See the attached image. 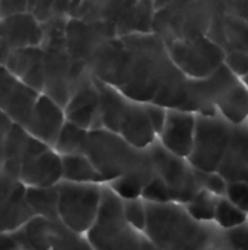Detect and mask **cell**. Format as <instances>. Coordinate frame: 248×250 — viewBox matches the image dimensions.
Wrapping results in <instances>:
<instances>
[{"mask_svg": "<svg viewBox=\"0 0 248 250\" xmlns=\"http://www.w3.org/2000/svg\"><path fill=\"white\" fill-rule=\"evenodd\" d=\"M146 204L145 236L159 250H219L221 229L189 215L178 204Z\"/></svg>", "mask_w": 248, "mask_h": 250, "instance_id": "obj_3", "label": "cell"}, {"mask_svg": "<svg viewBox=\"0 0 248 250\" xmlns=\"http://www.w3.org/2000/svg\"><path fill=\"white\" fill-rule=\"evenodd\" d=\"M64 125L66 117L63 107L47 95L41 94L22 129L32 139L53 149Z\"/></svg>", "mask_w": 248, "mask_h": 250, "instance_id": "obj_16", "label": "cell"}, {"mask_svg": "<svg viewBox=\"0 0 248 250\" xmlns=\"http://www.w3.org/2000/svg\"><path fill=\"white\" fill-rule=\"evenodd\" d=\"M152 34L164 44L206 37L215 0L153 1Z\"/></svg>", "mask_w": 248, "mask_h": 250, "instance_id": "obj_7", "label": "cell"}, {"mask_svg": "<svg viewBox=\"0 0 248 250\" xmlns=\"http://www.w3.org/2000/svg\"><path fill=\"white\" fill-rule=\"evenodd\" d=\"M88 130H83L75 125H70L66 122L63 126L60 136L54 145V151L63 157V155H79L85 154L86 142H88Z\"/></svg>", "mask_w": 248, "mask_h": 250, "instance_id": "obj_25", "label": "cell"}, {"mask_svg": "<svg viewBox=\"0 0 248 250\" xmlns=\"http://www.w3.org/2000/svg\"><path fill=\"white\" fill-rule=\"evenodd\" d=\"M247 221L248 214L243 212L240 208L231 204L227 198H221L218 201V205L215 209V218H213V223L216 224L218 229L229 230V229L243 226Z\"/></svg>", "mask_w": 248, "mask_h": 250, "instance_id": "obj_28", "label": "cell"}, {"mask_svg": "<svg viewBox=\"0 0 248 250\" xmlns=\"http://www.w3.org/2000/svg\"><path fill=\"white\" fill-rule=\"evenodd\" d=\"M153 174L167 190L170 204L186 205L200 190L199 170L191 167L186 158H180L155 141L148 148Z\"/></svg>", "mask_w": 248, "mask_h": 250, "instance_id": "obj_10", "label": "cell"}, {"mask_svg": "<svg viewBox=\"0 0 248 250\" xmlns=\"http://www.w3.org/2000/svg\"><path fill=\"white\" fill-rule=\"evenodd\" d=\"M187 161L227 183H248V123H231L218 114H196L194 142Z\"/></svg>", "mask_w": 248, "mask_h": 250, "instance_id": "obj_1", "label": "cell"}, {"mask_svg": "<svg viewBox=\"0 0 248 250\" xmlns=\"http://www.w3.org/2000/svg\"><path fill=\"white\" fill-rule=\"evenodd\" d=\"M53 223L41 217H34L12 234L22 250H50Z\"/></svg>", "mask_w": 248, "mask_h": 250, "instance_id": "obj_22", "label": "cell"}, {"mask_svg": "<svg viewBox=\"0 0 248 250\" xmlns=\"http://www.w3.org/2000/svg\"><path fill=\"white\" fill-rule=\"evenodd\" d=\"M41 48L44 51L42 94L64 107L77 86L92 75L83 64L70 57L64 37L44 40Z\"/></svg>", "mask_w": 248, "mask_h": 250, "instance_id": "obj_8", "label": "cell"}, {"mask_svg": "<svg viewBox=\"0 0 248 250\" xmlns=\"http://www.w3.org/2000/svg\"><path fill=\"white\" fill-rule=\"evenodd\" d=\"M3 66L34 91L42 94L44 88V51L41 47L13 50Z\"/></svg>", "mask_w": 248, "mask_h": 250, "instance_id": "obj_20", "label": "cell"}, {"mask_svg": "<svg viewBox=\"0 0 248 250\" xmlns=\"http://www.w3.org/2000/svg\"><path fill=\"white\" fill-rule=\"evenodd\" d=\"M39 95L0 64V114L12 125H25Z\"/></svg>", "mask_w": 248, "mask_h": 250, "instance_id": "obj_14", "label": "cell"}, {"mask_svg": "<svg viewBox=\"0 0 248 250\" xmlns=\"http://www.w3.org/2000/svg\"><path fill=\"white\" fill-rule=\"evenodd\" d=\"M0 250H22L12 233H0Z\"/></svg>", "mask_w": 248, "mask_h": 250, "instance_id": "obj_37", "label": "cell"}, {"mask_svg": "<svg viewBox=\"0 0 248 250\" xmlns=\"http://www.w3.org/2000/svg\"><path fill=\"white\" fill-rule=\"evenodd\" d=\"M123 215L126 221L137 231H145L146 226V204L143 199H121Z\"/></svg>", "mask_w": 248, "mask_h": 250, "instance_id": "obj_30", "label": "cell"}, {"mask_svg": "<svg viewBox=\"0 0 248 250\" xmlns=\"http://www.w3.org/2000/svg\"><path fill=\"white\" fill-rule=\"evenodd\" d=\"M85 155L101 174L104 183L121 177H137L148 186L155 177L148 148H136L104 129L88 133Z\"/></svg>", "mask_w": 248, "mask_h": 250, "instance_id": "obj_4", "label": "cell"}, {"mask_svg": "<svg viewBox=\"0 0 248 250\" xmlns=\"http://www.w3.org/2000/svg\"><path fill=\"white\" fill-rule=\"evenodd\" d=\"M34 217L25 201V188L19 185L15 192L0 204V233H13Z\"/></svg>", "mask_w": 248, "mask_h": 250, "instance_id": "obj_21", "label": "cell"}, {"mask_svg": "<svg viewBox=\"0 0 248 250\" xmlns=\"http://www.w3.org/2000/svg\"><path fill=\"white\" fill-rule=\"evenodd\" d=\"M244 83H246V85H247V86H248V76H247V78H246V79H244Z\"/></svg>", "mask_w": 248, "mask_h": 250, "instance_id": "obj_38", "label": "cell"}, {"mask_svg": "<svg viewBox=\"0 0 248 250\" xmlns=\"http://www.w3.org/2000/svg\"><path fill=\"white\" fill-rule=\"evenodd\" d=\"M25 201L35 217L48 221L57 218V186L53 188H25Z\"/></svg>", "mask_w": 248, "mask_h": 250, "instance_id": "obj_24", "label": "cell"}, {"mask_svg": "<svg viewBox=\"0 0 248 250\" xmlns=\"http://www.w3.org/2000/svg\"><path fill=\"white\" fill-rule=\"evenodd\" d=\"M194 114L221 116L231 123H248V86L221 66L202 81H190Z\"/></svg>", "mask_w": 248, "mask_h": 250, "instance_id": "obj_5", "label": "cell"}, {"mask_svg": "<svg viewBox=\"0 0 248 250\" xmlns=\"http://www.w3.org/2000/svg\"><path fill=\"white\" fill-rule=\"evenodd\" d=\"M20 183L18 182L16 177L10 176L0 167V204H3L19 186Z\"/></svg>", "mask_w": 248, "mask_h": 250, "instance_id": "obj_35", "label": "cell"}, {"mask_svg": "<svg viewBox=\"0 0 248 250\" xmlns=\"http://www.w3.org/2000/svg\"><path fill=\"white\" fill-rule=\"evenodd\" d=\"M121 41L124 60L114 88L137 103H153L180 70L172 64L165 44L152 32L121 37Z\"/></svg>", "mask_w": 248, "mask_h": 250, "instance_id": "obj_2", "label": "cell"}, {"mask_svg": "<svg viewBox=\"0 0 248 250\" xmlns=\"http://www.w3.org/2000/svg\"><path fill=\"white\" fill-rule=\"evenodd\" d=\"M61 182L60 155L29 136L23 163L19 170V183L23 188H53Z\"/></svg>", "mask_w": 248, "mask_h": 250, "instance_id": "obj_13", "label": "cell"}, {"mask_svg": "<svg viewBox=\"0 0 248 250\" xmlns=\"http://www.w3.org/2000/svg\"><path fill=\"white\" fill-rule=\"evenodd\" d=\"M219 199L221 198H218L216 195L202 189L191 201H189L183 207L186 208L189 215L193 217L194 220L202 221V223H213L215 209H216Z\"/></svg>", "mask_w": 248, "mask_h": 250, "instance_id": "obj_27", "label": "cell"}, {"mask_svg": "<svg viewBox=\"0 0 248 250\" xmlns=\"http://www.w3.org/2000/svg\"><path fill=\"white\" fill-rule=\"evenodd\" d=\"M145 105V111H146V116H148V120L152 126V129L155 130L156 133V138L159 135V132L162 130V126L165 123V117H167V108L164 107H159L156 104H143Z\"/></svg>", "mask_w": 248, "mask_h": 250, "instance_id": "obj_34", "label": "cell"}, {"mask_svg": "<svg viewBox=\"0 0 248 250\" xmlns=\"http://www.w3.org/2000/svg\"><path fill=\"white\" fill-rule=\"evenodd\" d=\"M104 185H79L60 182L57 185V218L67 230L88 234L96 221Z\"/></svg>", "mask_w": 248, "mask_h": 250, "instance_id": "obj_9", "label": "cell"}, {"mask_svg": "<svg viewBox=\"0 0 248 250\" xmlns=\"http://www.w3.org/2000/svg\"><path fill=\"white\" fill-rule=\"evenodd\" d=\"M66 122L83 130H98L99 123V94L95 79L83 81L63 107Z\"/></svg>", "mask_w": 248, "mask_h": 250, "instance_id": "obj_18", "label": "cell"}, {"mask_svg": "<svg viewBox=\"0 0 248 250\" xmlns=\"http://www.w3.org/2000/svg\"><path fill=\"white\" fill-rule=\"evenodd\" d=\"M206 38L216 44L225 54L232 51L248 53L247 22L232 13L225 1L215 0V10Z\"/></svg>", "mask_w": 248, "mask_h": 250, "instance_id": "obj_15", "label": "cell"}, {"mask_svg": "<svg viewBox=\"0 0 248 250\" xmlns=\"http://www.w3.org/2000/svg\"><path fill=\"white\" fill-rule=\"evenodd\" d=\"M196 132V114L181 110H167L165 123L159 132L156 141L168 152L189 158Z\"/></svg>", "mask_w": 248, "mask_h": 250, "instance_id": "obj_19", "label": "cell"}, {"mask_svg": "<svg viewBox=\"0 0 248 250\" xmlns=\"http://www.w3.org/2000/svg\"><path fill=\"white\" fill-rule=\"evenodd\" d=\"M199 180H200L202 189L216 195L218 198H225L228 183L222 177H219L218 174H213V173L199 171Z\"/></svg>", "mask_w": 248, "mask_h": 250, "instance_id": "obj_33", "label": "cell"}, {"mask_svg": "<svg viewBox=\"0 0 248 250\" xmlns=\"http://www.w3.org/2000/svg\"><path fill=\"white\" fill-rule=\"evenodd\" d=\"M117 38L115 29L104 21H79L69 18L64 32V42L70 57L83 64L88 70L101 50Z\"/></svg>", "mask_w": 248, "mask_h": 250, "instance_id": "obj_12", "label": "cell"}, {"mask_svg": "<svg viewBox=\"0 0 248 250\" xmlns=\"http://www.w3.org/2000/svg\"><path fill=\"white\" fill-rule=\"evenodd\" d=\"M219 250H248V221L229 230H221Z\"/></svg>", "mask_w": 248, "mask_h": 250, "instance_id": "obj_29", "label": "cell"}, {"mask_svg": "<svg viewBox=\"0 0 248 250\" xmlns=\"http://www.w3.org/2000/svg\"><path fill=\"white\" fill-rule=\"evenodd\" d=\"M172 64L190 81H202L224 66L225 53L206 37L165 44Z\"/></svg>", "mask_w": 248, "mask_h": 250, "instance_id": "obj_11", "label": "cell"}, {"mask_svg": "<svg viewBox=\"0 0 248 250\" xmlns=\"http://www.w3.org/2000/svg\"><path fill=\"white\" fill-rule=\"evenodd\" d=\"M42 29L31 13L0 19V64L13 50L41 47Z\"/></svg>", "mask_w": 248, "mask_h": 250, "instance_id": "obj_17", "label": "cell"}, {"mask_svg": "<svg viewBox=\"0 0 248 250\" xmlns=\"http://www.w3.org/2000/svg\"><path fill=\"white\" fill-rule=\"evenodd\" d=\"M26 12H28V1H13V0L0 1V19L26 13Z\"/></svg>", "mask_w": 248, "mask_h": 250, "instance_id": "obj_36", "label": "cell"}, {"mask_svg": "<svg viewBox=\"0 0 248 250\" xmlns=\"http://www.w3.org/2000/svg\"><path fill=\"white\" fill-rule=\"evenodd\" d=\"M225 198L248 214V183H228Z\"/></svg>", "mask_w": 248, "mask_h": 250, "instance_id": "obj_32", "label": "cell"}, {"mask_svg": "<svg viewBox=\"0 0 248 250\" xmlns=\"http://www.w3.org/2000/svg\"><path fill=\"white\" fill-rule=\"evenodd\" d=\"M61 158V180L79 185H105L101 174L85 154L63 155Z\"/></svg>", "mask_w": 248, "mask_h": 250, "instance_id": "obj_23", "label": "cell"}, {"mask_svg": "<svg viewBox=\"0 0 248 250\" xmlns=\"http://www.w3.org/2000/svg\"><path fill=\"white\" fill-rule=\"evenodd\" d=\"M50 250H95V248L85 234L73 233L63 227L58 221H54Z\"/></svg>", "mask_w": 248, "mask_h": 250, "instance_id": "obj_26", "label": "cell"}, {"mask_svg": "<svg viewBox=\"0 0 248 250\" xmlns=\"http://www.w3.org/2000/svg\"><path fill=\"white\" fill-rule=\"evenodd\" d=\"M224 66L240 79L248 76V53L246 51H232L227 53L224 59Z\"/></svg>", "mask_w": 248, "mask_h": 250, "instance_id": "obj_31", "label": "cell"}, {"mask_svg": "<svg viewBox=\"0 0 248 250\" xmlns=\"http://www.w3.org/2000/svg\"><path fill=\"white\" fill-rule=\"evenodd\" d=\"M99 94V123L101 129L114 133L130 145L146 149L156 141L145 105L137 103L118 89L96 81Z\"/></svg>", "mask_w": 248, "mask_h": 250, "instance_id": "obj_6", "label": "cell"}]
</instances>
